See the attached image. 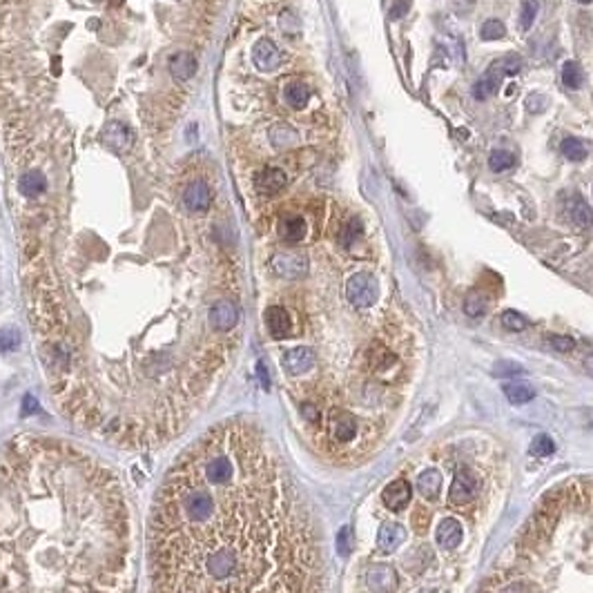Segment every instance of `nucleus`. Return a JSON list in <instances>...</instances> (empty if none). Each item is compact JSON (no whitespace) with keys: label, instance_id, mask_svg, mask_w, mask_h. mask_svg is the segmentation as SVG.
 I'll list each match as a JSON object with an SVG mask.
<instances>
[{"label":"nucleus","instance_id":"25","mask_svg":"<svg viewBox=\"0 0 593 593\" xmlns=\"http://www.w3.org/2000/svg\"><path fill=\"white\" fill-rule=\"evenodd\" d=\"M562 83L567 85L569 89H580L582 83H585V71L578 65L576 60H567L562 67Z\"/></svg>","mask_w":593,"mask_h":593},{"label":"nucleus","instance_id":"17","mask_svg":"<svg viewBox=\"0 0 593 593\" xmlns=\"http://www.w3.org/2000/svg\"><path fill=\"white\" fill-rule=\"evenodd\" d=\"M406 540V528L397 522H384L380 526V533H377V544L380 549L386 553H393L397 546Z\"/></svg>","mask_w":593,"mask_h":593},{"label":"nucleus","instance_id":"28","mask_svg":"<svg viewBox=\"0 0 593 593\" xmlns=\"http://www.w3.org/2000/svg\"><path fill=\"white\" fill-rule=\"evenodd\" d=\"M560 150L569 161H585L587 159V148L580 139H564Z\"/></svg>","mask_w":593,"mask_h":593},{"label":"nucleus","instance_id":"35","mask_svg":"<svg viewBox=\"0 0 593 593\" xmlns=\"http://www.w3.org/2000/svg\"><path fill=\"white\" fill-rule=\"evenodd\" d=\"M549 344L555 350H560V353H571V350L576 348V341H573L571 337H564V335H551Z\"/></svg>","mask_w":593,"mask_h":593},{"label":"nucleus","instance_id":"8","mask_svg":"<svg viewBox=\"0 0 593 593\" xmlns=\"http://www.w3.org/2000/svg\"><path fill=\"white\" fill-rule=\"evenodd\" d=\"M253 60L261 71H275L281 65V51L270 38H259L253 47Z\"/></svg>","mask_w":593,"mask_h":593},{"label":"nucleus","instance_id":"18","mask_svg":"<svg viewBox=\"0 0 593 593\" xmlns=\"http://www.w3.org/2000/svg\"><path fill=\"white\" fill-rule=\"evenodd\" d=\"M567 210H569V217H571V221L576 223L578 228H582V230H587L591 223H593V212H591V208H589V203L582 199V196L576 192L569 199V205H567Z\"/></svg>","mask_w":593,"mask_h":593},{"label":"nucleus","instance_id":"34","mask_svg":"<svg viewBox=\"0 0 593 593\" xmlns=\"http://www.w3.org/2000/svg\"><path fill=\"white\" fill-rule=\"evenodd\" d=\"M359 235H362V223H359V219H350L346 232L341 235V244H344L346 248L353 246V241H355Z\"/></svg>","mask_w":593,"mask_h":593},{"label":"nucleus","instance_id":"11","mask_svg":"<svg viewBox=\"0 0 593 593\" xmlns=\"http://www.w3.org/2000/svg\"><path fill=\"white\" fill-rule=\"evenodd\" d=\"M412 498V489L406 480H393L388 487L382 491V502L386 509L391 511H399L410 502Z\"/></svg>","mask_w":593,"mask_h":593},{"label":"nucleus","instance_id":"2","mask_svg":"<svg viewBox=\"0 0 593 593\" xmlns=\"http://www.w3.org/2000/svg\"><path fill=\"white\" fill-rule=\"evenodd\" d=\"M132 511L78 444L23 435L0 451V593H134Z\"/></svg>","mask_w":593,"mask_h":593},{"label":"nucleus","instance_id":"41","mask_svg":"<svg viewBox=\"0 0 593 593\" xmlns=\"http://www.w3.org/2000/svg\"><path fill=\"white\" fill-rule=\"evenodd\" d=\"M580 5H589V3H593V0H578Z\"/></svg>","mask_w":593,"mask_h":593},{"label":"nucleus","instance_id":"6","mask_svg":"<svg viewBox=\"0 0 593 593\" xmlns=\"http://www.w3.org/2000/svg\"><path fill=\"white\" fill-rule=\"evenodd\" d=\"M281 366H283V371L288 373L290 377H301V375H305V373H308L310 368L314 366V353H312V348H308V346L290 348L288 353L283 355Z\"/></svg>","mask_w":593,"mask_h":593},{"label":"nucleus","instance_id":"42","mask_svg":"<svg viewBox=\"0 0 593 593\" xmlns=\"http://www.w3.org/2000/svg\"><path fill=\"white\" fill-rule=\"evenodd\" d=\"M421 593H435V591H421Z\"/></svg>","mask_w":593,"mask_h":593},{"label":"nucleus","instance_id":"9","mask_svg":"<svg viewBox=\"0 0 593 593\" xmlns=\"http://www.w3.org/2000/svg\"><path fill=\"white\" fill-rule=\"evenodd\" d=\"M366 585L373 593H393L397 587V576L388 564H375L366 573Z\"/></svg>","mask_w":593,"mask_h":593},{"label":"nucleus","instance_id":"14","mask_svg":"<svg viewBox=\"0 0 593 593\" xmlns=\"http://www.w3.org/2000/svg\"><path fill=\"white\" fill-rule=\"evenodd\" d=\"M286 183H288V176H286V172H283V170H279V167H266L255 178L257 190L261 194H268V196L281 192L286 187Z\"/></svg>","mask_w":593,"mask_h":593},{"label":"nucleus","instance_id":"37","mask_svg":"<svg viewBox=\"0 0 593 593\" xmlns=\"http://www.w3.org/2000/svg\"><path fill=\"white\" fill-rule=\"evenodd\" d=\"M520 373H524L522 366H518L513 362H500L496 366V375H504V380H509L511 375H520Z\"/></svg>","mask_w":593,"mask_h":593},{"label":"nucleus","instance_id":"12","mask_svg":"<svg viewBox=\"0 0 593 593\" xmlns=\"http://www.w3.org/2000/svg\"><path fill=\"white\" fill-rule=\"evenodd\" d=\"M103 141H105V146L112 148L114 152H128L132 148V143H134V134H132V130L128 128V125L112 121V123L105 125Z\"/></svg>","mask_w":593,"mask_h":593},{"label":"nucleus","instance_id":"32","mask_svg":"<svg viewBox=\"0 0 593 593\" xmlns=\"http://www.w3.org/2000/svg\"><path fill=\"white\" fill-rule=\"evenodd\" d=\"M555 451V444H553V439L549 437V435H537L533 442H531V453L533 455H542V457H546V455H551Z\"/></svg>","mask_w":593,"mask_h":593},{"label":"nucleus","instance_id":"40","mask_svg":"<svg viewBox=\"0 0 593 593\" xmlns=\"http://www.w3.org/2000/svg\"><path fill=\"white\" fill-rule=\"evenodd\" d=\"M585 368H587V373H589V375H593V355L585 359Z\"/></svg>","mask_w":593,"mask_h":593},{"label":"nucleus","instance_id":"21","mask_svg":"<svg viewBox=\"0 0 593 593\" xmlns=\"http://www.w3.org/2000/svg\"><path fill=\"white\" fill-rule=\"evenodd\" d=\"M439 489H442V473L437 469H426L419 473V478H417L419 496H424L426 500H433L439 493Z\"/></svg>","mask_w":593,"mask_h":593},{"label":"nucleus","instance_id":"31","mask_svg":"<svg viewBox=\"0 0 593 593\" xmlns=\"http://www.w3.org/2000/svg\"><path fill=\"white\" fill-rule=\"evenodd\" d=\"M537 9H540L537 0H524L522 16H520V27H522L524 32L531 30V25H533V21H535V16H537Z\"/></svg>","mask_w":593,"mask_h":593},{"label":"nucleus","instance_id":"29","mask_svg":"<svg viewBox=\"0 0 593 593\" xmlns=\"http://www.w3.org/2000/svg\"><path fill=\"white\" fill-rule=\"evenodd\" d=\"M500 319H502V326H504L507 330H511V332H522L528 326L526 317H524V314H520L518 310H504Z\"/></svg>","mask_w":593,"mask_h":593},{"label":"nucleus","instance_id":"19","mask_svg":"<svg viewBox=\"0 0 593 593\" xmlns=\"http://www.w3.org/2000/svg\"><path fill=\"white\" fill-rule=\"evenodd\" d=\"M502 391H504L507 399L511 404H528L535 397V388L528 382H522V380L507 382L504 386H502Z\"/></svg>","mask_w":593,"mask_h":593},{"label":"nucleus","instance_id":"24","mask_svg":"<svg viewBox=\"0 0 593 593\" xmlns=\"http://www.w3.org/2000/svg\"><path fill=\"white\" fill-rule=\"evenodd\" d=\"M305 230H308V226H305V221L301 217H290L281 223V237L286 241H290V244L301 241L305 237Z\"/></svg>","mask_w":593,"mask_h":593},{"label":"nucleus","instance_id":"38","mask_svg":"<svg viewBox=\"0 0 593 593\" xmlns=\"http://www.w3.org/2000/svg\"><path fill=\"white\" fill-rule=\"evenodd\" d=\"M337 546H339V553H341V555H348L350 549H353V540H350V526L341 528V531H339V542H337Z\"/></svg>","mask_w":593,"mask_h":593},{"label":"nucleus","instance_id":"5","mask_svg":"<svg viewBox=\"0 0 593 593\" xmlns=\"http://www.w3.org/2000/svg\"><path fill=\"white\" fill-rule=\"evenodd\" d=\"M272 270L283 279H301L308 272V259L299 253H279L272 257Z\"/></svg>","mask_w":593,"mask_h":593},{"label":"nucleus","instance_id":"36","mask_svg":"<svg viewBox=\"0 0 593 593\" xmlns=\"http://www.w3.org/2000/svg\"><path fill=\"white\" fill-rule=\"evenodd\" d=\"M526 110L531 112V114H540V112H544L546 110V96H540V94H531L526 98Z\"/></svg>","mask_w":593,"mask_h":593},{"label":"nucleus","instance_id":"4","mask_svg":"<svg viewBox=\"0 0 593 593\" xmlns=\"http://www.w3.org/2000/svg\"><path fill=\"white\" fill-rule=\"evenodd\" d=\"M326 430L337 444H350L359 435V419L350 410L332 408L326 415Z\"/></svg>","mask_w":593,"mask_h":593},{"label":"nucleus","instance_id":"1","mask_svg":"<svg viewBox=\"0 0 593 593\" xmlns=\"http://www.w3.org/2000/svg\"><path fill=\"white\" fill-rule=\"evenodd\" d=\"M148 567L150 593H323L312 524L257 426L221 421L172 462Z\"/></svg>","mask_w":593,"mask_h":593},{"label":"nucleus","instance_id":"30","mask_svg":"<svg viewBox=\"0 0 593 593\" xmlns=\"http://www.w3.org/2000/svg\"><path fill=\"white\" fill-rule=\"evenodd\" d=\"M504 34H507V27H504V23H500V21H487L482 25V40H500V38H504Z\"/></svg>","mask_w":593,"mask_h":593},{"label":"nucleus","instance_id":"23","mask_svg":"<svg viewBox=\"0 0 593 593\" xmlns=\"http://www.w3.org/2000/svg\"><path fill=\"white\" fill-rule=\"evenodd\" d=\"M283 98L294 110H301V107H305L310 101V89L303 83H288L283 89Z\"/></svg>","mask_w":593,"mask_h":593},{"label":"nucleus","instance_id":"13","mask_svg":"<svg viewBox=\"0 0 593 593\" xmlns=\"http://www.w3.org/2000/svg\"><path fill=\"white\" fill-rule=\"evenodd\" d=\"M504 69H502L498 62H493L491 69L484 74L478 83L473 85V96L478 98V101H487V98H491L493 94L498 92V87L502 85V80H504Z\"/></svg>","mask_w":593,"mask_h":593},{"label":"nucleus","instance_id":"33","mask_svg":"<svg viewBox=\"0 0 593 593\" xmlns=\"http://www.w3.org/2000/svg\"><path fill=\"white\" fill-rule=\"evenodd\" d=\"M498 65L504 69V74H518L520 69H522V58L518 56V54H509V56L496 60Z\"/></svg>","mask_w":593,"mask_h":593},{"label":"nucleus","instance_id":"22","mask_svg":"<svg viewBox=\"0 0 593 593\" xmlns=\"http://www.w3.org/2000/svg\"><path fill=\"white\" fill-rule=\"evenodd\" d=\"M45 187H47V181H45L43 172H38V170H30V172H25L21 176V181H18V190H21L25 196L43 194Z\"/></svg>","mask_w":593,"mask_h":593},{"label":"nucleus","instance_id":"27","mask_svg":"<svg viewBox=\"0 0 593 593\" xmlns=\"http://www.w3.org/2000/svg\"><path fill=\"white\" fill-rule=\"evenodd\" d=\"M513 163H515V156L507 150H493L489 156V167L493 172H504V170L513 167Z\"/></svg>","mask_w":593,"mask_h":593},{"label":"nucleus","instance_id":"39","mask_svg":"<svg viewBox=\"0 0 593 593\" xmlns=\"http://www.w3.org/2000/svg\"><path fill=\"white\" fill-rule=\"evenodd\" d=\"M408 9H410V0H397V3H395L393 9H391V18H393V21H399V18L406 16Z\"/></svg>","mask_w":593,"mask_h":593},{"label":"nucleus","instance_id":"10","mask_svg":"<svg viewBox=\"0 0 593 593\" xmlns=\"http://www.w3.org/2000/svg\"><path fill=\"white\" fill-rule=\"evenodd\" d=\"M266 319V326L268 332L275 337V339H286L292 332V319H290V312L281 308V305H270L264 314Z\"/></svg>","mask_w":593,"mask_h":593},{"label":"nucleus","instance_id":"15","mask_svg":"<svg viewBox=\"0 0 593 593\" xmlns=\"http://www.w3.org/2000/svg\"><path fill=\"white\" fill-rule=\"evenodd\" d=\"M183 201L187 205V210L192 212H205L210 208L212 203V192L205 181H194L185 187V194H183Z\"/></svg>","mask_w":593,"mask_h":593},{"label":"nucleus","instance_id":"20","mask_svg":"<svg viewBox=\"0 0 593 593\" xmlns=\"http://www.w3.org/2000/svg\"><path fill=\"white\" fill-rule=\"evenodd\" d=\"M170 71L176 80H187L194 71H196V60L192 54L187 51H178L170 58Z\"/></svg>","mask_w":593,"mask_h":593},{"label":"nucleus","instance_id":"16","mask_svg":"<svg viewBox=\"0 0 593 593\" xmlns=\"http://www.w3.org/2000/svg\"><path fill=\"white\" fill-rule=\"evenodd\" d=\"M462 537H464L462 524L457 522L455 518H446V520H442V522L437 524L435 540H437L439 546H442V549H446V551L455 549V546L462 542Z\"/></svg>","mask_w":593,"mask_h":593},{"label":"nucleus","instance_id":"7","mask_svg":"<svg viewBox=\"0 0 593 593\" xmlns=\"http://www.w3.org/2000/svg\"><path fill=\"white\" fill-rule=\"evenodd\" d=\"M475 489H478V482H475L473 475H469L466 471H457L455 478L451 482V491H448V502L453 507H464L469 504L471 498L475 496Z\"/></svg>","mask_w":593,"mask_h":593},{"label":"nucleus","instance_id":"26","mask_svg":"<svg viewBox=\"0 0 593 593\" xmlns=\"http://www.w3.org/2000/svg\"><path fill=\"white\" fill-rule=\"evenodd\" d=\"M464 312L469 314V317H482V314L487 312V296L480 290H471L464 299Z\"/></svg>","mask_w":593,"mask_h":593},{"label":"nucleus","instance_id":"3","mask_svg":"<svg viewBox=\"0 0 593 593\" xmlns=\"http://www.w3.org/2000/svg\"><path fill=\"white\" fill-rule=\"evenodd\" d=\"M346 296L355 308H371L380 299V279L371 272H357L346 283Z\"/></svg>","mask_w":593,"mask_h":593}]
</instances>
